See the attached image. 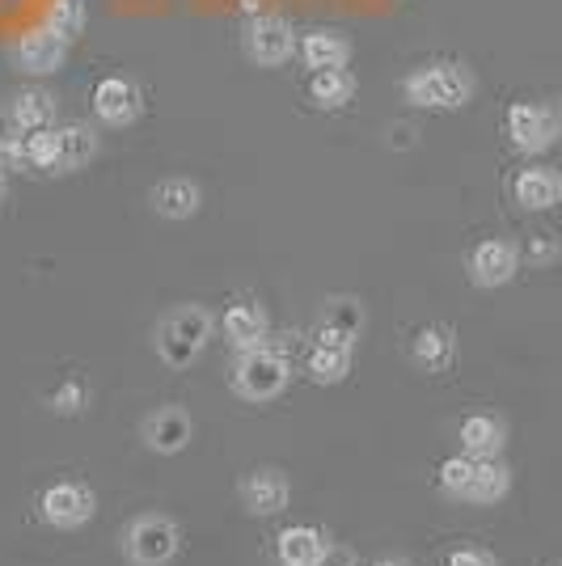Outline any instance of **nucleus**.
<instances>
[{
	"instance_id": "nucleus-1",
	"label": "nucleus",
	"mask_w": 562,
	"mask_h": 566,
	"mask_svg": "<svg viewBox=\"0 0 562 566\" xmlns=\"http://www.w3.org/2000/svg\"><path fill=\"white\" fill-rule=\"evenodd\" d=\"M97 157V132L90 123H64L30 136V169L43 174H72Z\"/></svg>"
},
{
	"instance_id": "nucleus-2",
	"label": "nucleus",
	"mask_w": 562,
	"mask_h": 566,
	"mask_svg": "<svg viewBox=\"0 0 562 566\" xmlns=\"http://www.w3.org/2000/svg\"><path fill=\"white\" fill-rule=\"evenodd\" d=\"M211 331H216V317L204 305L174 308L157 326V355H162V364L174 368V373H187L190 364L204 355Z\"/></svg>"
},
{
	"instance_id": "nucleus-3",
	"label": "nucleus",
	"mask_w": 562,
	"mask_h": 566,
	"mask_svg": "<svg viewBox=\"0 0 562 566\" xmlns=\"http://www.w3.org/2000/svg\"><path fill=\"white\" fill-rule=\"evenodd\" d=\"M473 97V72L466 64H427L406 76V102L419 111H461Z\"/></svg>"
},
{
	"instance_id": "nucleus-4",
	"label": "nucleus",
	"mask_w": 562,
	"mask_h": 566,
	"mask_svg": "<svg viewBox=\"0 0 562 566\" xmlns=\"http://www.w3.org/2000/svg\"><path fill=\"white\" fill-rule=\"evenodd\" d=\"M183 549V528L169 516H140L123 533V554L132 566H169Z\"/></svg>"
},
{
	"instance_id": "nucleus-5",
	"label": "nucleus",
	"mask_w": 562,
	"mask_h": 566,
	"mask_svg": "<svg viewBox=\"0 0 562 566\" xmlns=\"http://www.w3.org/2000/svg\"><path fill=\"white\" fill-rule=\"evenodd\" d=\"M508 136L529 157L554 148L562 136V106L559 102H516L508 111Z\"/></svg>"
},
{
	"instance_id": "nucleus-6",
	"label": "nucleus",
	"mask_w": 562,
	"mask_h": 566,
	"mask_svg": "<svg viewBox=\"0 0 562 566\" xmlns=\"http://www.w3.org/2000/svg\"><path fill=\"white\" fill-rule=\"evenodd\" d=\"M288 380H292L288 359H283L280 352H267V347L241 352V359H237V368H233V389L246 401L280 398L283 389H288Z\"/></svg>"
},
{
	"instance_id": "nucleus-7",
	"label": "nucleus",
	"mask_w": 562,
	"mask_h": 566,
	"mask_svg": "<svg viewBox=\"0 0 562 566\" xmlns=\"http://www.w3.org/2000/svg\"><path fill=\"white\" fill-rule=\"evenodd\" d=\"M97 512V499L85 482H51L48 491L39 495V516L48 520L55 533H76L85 528Z\"/></svg>"
},
{
	"instance_id": "nucleus-8",
	"label": "nucleus",
	"mask_w": 562,
	"mask_h": 566,
	"mask_svg": "<svg viewBox=\"0 0 562 566\" xmlns=\"http://www.w3.org/2000/svg\"><path fill=\"white\" fill-rule=\"evenodd\" d=\"M292 51H296V30L280 13H262L246 25V55L258 69H280L292 60Z\"/></svg>"
},
{
	"instance_id": "nucleus-9",
	"label": "nucleus",
	"mask_w": 562,
	"mask_h": 566,
	"mask_svg": "<svg viewBox=\"0 0 562 566\" xmlns=\"http://www.w3.org/2000/svg\"><path fill=\"white\" fill-rule=\"evenodd\" d=\"M13 60L25 76H51V72L64 69L69 60V39L51 25H39V30H25L22 39L13 43Z\"/></svg>"
},
{
	"instance_id": "nucleus-10",
	"label": "nucleus",
	"mask_w": 562,
	"mask_h": 566,
	"mask_svg": "<svg viewBox=\"0 0 562 566\" xmlns=\"http://www.w3.org/2000/svg\"><path fill=\"white\" fill-rule=\"evenodd\" d=\"M140 440L157 457H178L195 440V423H190V415L183 406H162L140 423Z\"/></svg>"
},
{
	"instance_id": "nucleus-11",
	"label": "nucleus",
	"mask_w": 562,
	"mask_h": 566,
	"mask_svg": "<svg viewBox=\"0 0 562 566\" xmlns=\"http://www.w3.org/2000/svg\"><path fill=\"white\" fill-rule=\"evenodd\" d=\"M516 271H520V250L503 237L473 245V254H469V280L478 287H503L516 280Z\"/></svg>"
},
{
	"instance_id": "nucleus-12",
	"label": "nucleus",
	"mask_w": 562,
	"mask_h": 566,
	"mask_svg": "<svg viewBox=\"0 0 562 566\" xmlns=\"http://www.w3.org/2000/svg\"><path fill=\"white\" fill-rule=\"evenodd\" d=\"M94 111L106 127H132L144 111L140 90L127 76H106V81H97L94 90Z\"/></svg>"
},
{
	"instance_id": "nucleus-13",
	"label": "nucleus",
	"mask_w": 562,
	"mask_h": 566,
	"mask_svg": "<svg viewBox=\"0 0 562 566\" xmlns=\"http://www.w3.org/2000/svg\"><path fill=\"white\" fill-rule=\"evenodd\" d=\"M241 503L254 512V516H280L292 503V482L283 470H254L241 482Z\"/></svg>"
},
{
	"instance_id": "nucleus-14",
	"label": "nucleus",
	"mask_w": 562,
	"mask_h": 566,
	"mask_svg": "<svg viewBox=\"0 0 562 566\" xmlns=\"http://www.w3.org/2000/svg\"><path fill=\"white\" fill-rule=\"evenodd\" d=\"M512 195L524 212H550V208H559L562 203V174L550 166L520 169L512 182Z\"/></svg>"
},
{
	"instance_id": "nucleus-15",
	"label": "nucleus",
	"mask_w": 562,
	"mask_h": 566,
	"mask_svg": "<svg viewBox=\"0 0 562 566\" xmlns=\"http://www.w3.org/2000/svg\"><path fill=\"white\" fill-rule=\"evenodd\" d=\"M368 317H364V305L352 301V296H339L322 308V322H318V343H330V347H355V338L364 334Z\"/></svg>"
},
{
	"instance_id": "nucleus-16",
	"label": "nucleus",
	"mask_w": 562,
	"mask_h": 566,
	"mask_svg": "<svg viewBox=\"0 0 562 566\" xmlns=\"http://www.w3.org/2000/svg\"><path fill=\"white\" fill-rule=\"evenodd\" d=\"M220 331H225L229 347H237V352H258L267 343L271 322H267L262 305H254V301H233L220 317Z\"/></svg>"
},
{
	"instance_id": "nucleus-17",
	"label": "nucleus",
	"mask_w": 562,
	"mask_h": 566,
	"mask_svg": "<svg viewBox=\"0 0 562 566\" xmlns=\"http://www.w3.org/2000/svg\"><path fill=\"white\" fill-rule=\"evenodd\" d=\"M326 549L330 537L318 524H292L275 542V558H280V566H318L326 558Z\"/></svg>"
},
{
	"instance_id": "nucleus-18",
	"label": "nucleus",
	"mask_w": 562,
	"mask_h": 566,
	"mask_svg": "<svg viewBox=\"0 0 562 566\" xmlns=\"http://www.w3.org/2000/svg\"><path fill=\"white\" fill-rule=\"evenodd\" d=\"M55 123V97L48 90H22L9 97V127L13 132H48Z\"/></svg>"
},
{
	"instance_id": "nucleus-19",
	"label": "nucleus",
	"mask_w": 562,
	"mask_h": 566,
	"mask_svg": "<svg viewBox=\"0 0 562 566\" xmlns=\"http://www.w3.org/2000/svg\"><path fill=\"white\" fill-rule=\"evenodd\" d=\"M508 444V427L495 415H469L461 423V452L478 457V461H495Z\"/></svg>"
},
{
	"instance_id": "nucleus-20",
	"label": "nucleus",
	"mask_w": 562,
	"mask_h": 566,
	"mask_svg": "<svg viewBox=\"0 0 562 566\" xmlns=\"http://www.w3.org/2000/svg\"><path fill=\"white\" fill-rule=\"evenodd\" d=\"M204 203V190L195 187L190 178H165L153 187V212L165 220H190Z\"/></svg>"
},
{
	"instance_id": "nucleus-21",
	"label": "nucleus",
	"mask_w": 562,
	"mask_h": 566,
	"mask_svg": "<svg viewBox=\"0 0 562 566\" xmlns=\"http://www.w3.org/2000/svg\"><path fill=\"white\" fill-rule=\"evenodd\" d=\"M415 364H419L423 373H448L452 368V359H457V334L448 331V326H423L415 334Z\"/></svg>"
},
{
	"instance_id": "nucleus-22",
	"label": "nucleus",
	"mask_w": 562,
	"mask_h": 566,
	"mask_svg": "<svg viewBox=\"0 0 562 566\" xmlns=\"http://www.w3.org/2000/svg\"><path fill=\"white\" fill-rule=\"evenodd\" d=\"M301 60H305L313 72L347 69L352 43H347L343 34H334V30H313V34H305V43H301Z\"/></svg>"
},
{
	"instance_id": "nucleus-23",
	"label": "nucleus",
	"mask_w": 562,
	"mask_h": 566,
	"mask_svg": "<svg viewBox=\"0 0 562 566\" xmlns=\"http://www.w3.org/2000/svg\"><path fill=\"white\" fill-rule=\"evenodd\" d=\"M309 97L318 111H339L347 106L355 97V76L347 69H326V72H313L309 81Z\"/></svg>"
},
{
	"instance_id": "nucleus-24",
	"label": "nucleus",
	"mask_w": 562,
	"mask_h": 566,
	"mask_svg": "<svg viewBox=\"0 0 562 566\" xmlns=\"http://www.w3.org/2000/svg\"><path fill=\"white\" fill-rule=\"evenodd\" d=\"M512 491V470L495 457V461H478V478L469 486L466 503H478V507H491V503H503Z\"/></svg>"
},
{
	"instance_id": "nucleus-25",
	"label": "nucleus",
	"mask_w": 562,
	"mask_h": 566,
	"mask_svg": "<svg viewBox=\"0 0 562 566\" xmlns=\"http://www.w3.org/2000/svg\"><path fill=\"white\" fill-rule=\"evenodd\" d=\"M309 380L313 385H339L352 373V347H330V343H318L309 352Z\"/></svg>"
},
{
	"instance_id": "nucleus-26",
	"label": "nucleus",
	"mask_w": 562,
	"mask_h": 566,
	"mask_svg": "<svg viewBox=\"0 0 562 566\" xmlns=\"http://www.w3.org/2000/svg\"><path fill=\"white\" fill-rule=\"evenodd\" d=\"M473 478H478V457L457 452V457H448L445 465H440V491H445L448 499H461V503H466Z\"/></svg>"
},
{
	"instance_id": "nucleus-27",
	"label": "nucleus",
	"mask_w": 562,
	"mask_h": 566,
	"mask_svg": "<svg viewBox=\"0 0 562 566\" xmlns=\"http://www.w3.org/2000/svg\"><path fill=\"white\" fill-rule=\"evenodd\" d=\"M51 30H60L64 39L85 30V4L81 0H55L51 4Z\"/></svg>"
},
{
	"instance_id": "nucleus-28",
	"label": "nucleus",
	"mask_w": 562,
	"mask_h": 566,
	"mask_svg": "<svg viewBox=\"0 0 562 566\" xmlns=\"http://www.w3.org/2000/svg\"><path fill=\"white\" fill-rule=\"evenodd\" d=\"M90 406V389H85V380H64L55 394H51V410L55 415H81Z\"/></svg>"
},
{
	"instance_id": "nucleus-29",
	"label": "nucleus",
	"mask_w": 562,
	"mask_h": 566,
	"mask_svg": "<svg viewBox=\"0 0 562 566\" xmlns=\"http://www.w3.org/2000/svg\"><path fill=\"white\" fill-rule=\"evenodd\" d=\"M448 566H499V563H495V554H487V549L461 545V549H452V554H448Z\"/></svg>"
},
{
	"instance_id": "nucleus-30",
	"label": "nucleus",
	"mask_w": 562,
	"mask_h": 566,
	"mask_svg": "<svg viewBox=\"0 0 562 566\" xmlns=\"http://www.w3.org/2000/svg\"><path fill=\"white\" fill-rule=\"evenodd\" d=\"M524 254L538 262V266H545V262H559V241H554V237H533Z\"/></svg>"
},
{
	"instance_id": "nucleus-31",
	"label": "nucleus",
	"mask_w": 562,
	"mask_h": 566,
	"mask_svg": "<svg viewBox=\"0 0 562 566\" xmlns=\"http://www.w3.org/2000/svg\"><path fill=\"white\" fill-rule=\"evenodd\" d=\"M318 566H360V563H355V554L347 549V545H330L326 558H322Z\"/></svg>"
},
{
	"instance_id": "nucleus-32",
	"label": "nucleus",
	"mask_w": 562,
	"mask_h": 566,
	"mask_svg": "<svg viewBox=\"0 0 562 566\" xmlns=\"http://www.w3.org/2000/svg\"><path fill=\"white\" fill-rule=\"evenodd\" d=\"M373 566H410L406 558H398V554H385V558H376Z\"/></svg>"
},
{
	"instance_id": "nucleus-33",
	"label": "nucleus",
	"mask_w": 562,
	"mask_h": 566,
	"mask_svg": "<svg viewBox=\"0 0 562 566\" xmlns=\"http://www.w3.org/2000/svg\"><path fill=\"white\" fill-rule=\"evenodd\" d=\"M4 190H9V169L0 166V199H4Z\"/></svg>"
},
{
	"instance_id": "nucleus-34",
	"label": "nucleus",
	"mask_w": 562,
	"mask_h": 566,
	"mask_svg": "<svg viewBox=\"0 0 562 566\" xmlns=\"http://www.w3.org/2000/svg\"><path fill=\"white\" fill-rule=\"evenodd\" d=\"M559 566H562V563H559Z\"/></svg>"
}]
</instances>
